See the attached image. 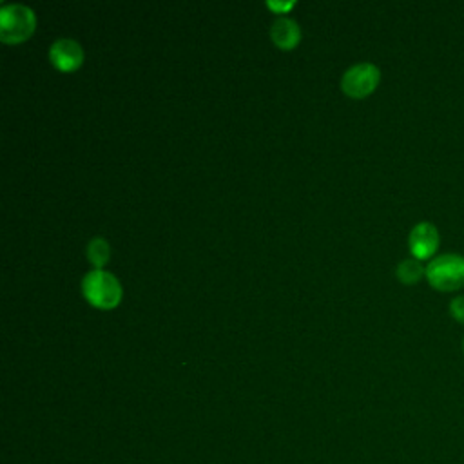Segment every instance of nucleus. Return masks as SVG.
<instances>
[{"label": "nucleus", "instance_id": "1", "mask_svg": "<svg viewBox=\"0 0 464 464\" xmlns=\"http://www.w3.org/2000/svg\"><path fill=\"white\" fill-rule=\"evenodd\" d=\"M426 281L437 292H455L464 286V256L457 252L439 254L426 265Z\"/></svg>", "mask_w": 464, "mask_h": 464}, {"label": "nucleus", "instance_id": "2", "mask_svg": "<svg viewBox=\"0 0 464 464\" xmlns=\"http://www.w3.org/2000/svg\"><path fill=\"white\" fill-rule=\"evenodd\" d=\"M82 292L85 299L96 308H112L121 299V285L111 272L94 268L82 279Z\"/></svg>", "mask_w": 464, "mask_h": 464}, {"label": "nucleus", "instance_id": "3", "mask_svg": "<svg viewBox=\"0 0 464 464\" xmlns=\"http://www.w3.org/2000/svg\"><path fill=\"white\" fill-rule=\"evenodd\" d=\"M34 11L25 4L0 5V38L5 44H20L34 31Z\"/></svg>", "mask_w": 464, "mask_h": 464}, {"label": "nucleus", "instance_id": "4", "mask_svg": "<svg viewBox=\"0 0 464 464\" xmlns=\"http://www.w3.org/2000/svg\"><path fill=\"white\" fill-rule=\"evenodd\" d=\"M381 80V71L372 62H359L348 67L341 78V87L344 94L352 98H364L377 87Z\"/></svg>", "mask_w": 464, "mask_h": 464}, {"label": "nucleus", "instance_id": "5", "mask_svg": "<svg viewBox=\"0 0 464 464\" xmlns=\"http://www.w3.org/2000/svg\"><path fill=\"white\" fill-rule=\"evenodd\" d=\"M440 245L439 228L431 221H419L408 234V246L413 257L424 261L433 259Z\"/></svg>", "mask_w": 464, "mask_h": 464}, {"label": "nucleus", "instance_id": "6", "mask_svg": "<svg viewBox=\"0 0 464 464\" xmlns=\"http://www.w3.org/2000/svg\"><path fill=\"white\" fill-rule=\"evenodd\" d=\"M49 60L58 71L69 72L82 65L83 49L72 38H58L49 47Z\"/></svg>", "mask_w": 464, "mask_h": 464}, {"label": "nucleus", "instance_id": "7", "mask_svg": "<svg viewBox=\"0 0 464 464\" xmlns=\"http://www.w3.org/2000/svg\"><path fill=\"white\" fill-rule=\"evenodd\" d=\"M270 38L281 49H292L301 38L297 22L290 16H277L270 25Z\"/></svg>", "mask_w": 464, "mask_h": 464}, {"label": "nucleus", "instance_id": "8", "mask_svg": "<svg viewBox=\"0 0 464 464\" xmlns=\"http://www.w3.org/2000/svg\"><path fill=\"white\" fill-rule=\"evenodd\" d=\"M426 274V266L422 265L420 259L417 257H406L402 261H399L397 268H395V276L401 283L404 285H415L419 283Z\"/></svg>", "mask_w": 464, "mask_h": 464}, {"label": "nucleus", "instance_id": "9", "mask_svg": "<svg viewBox=\"0 0 464 464\" xmlns=\"http://www.w3.org/2000/svg\"><path fill=\"white\" fill-rule=\"evenodd\" d=\"M85 254H87V259L92 263L94 268H102V266L107 263L109 256H111V248H109L107 239L102 237V236L92 237V239L87 243Z\"/></svg>", "mask_w": 464, "mask_h": 464}, {"label": "nucleus", "instance_id": "10", "mask_svg": "<svg viewBox=\"0 0 464 464\" xmlns=\"http://www.w3.org/2000/svg\"><path fill=\"white\" fill-rule=\"evenodd\" d=\"M450 315L457 323L464 324V295H457V297H453L450 301Z\"/></svg>", "mask_w": 464, "mask_h": 464}, {"label": "nucleus", "instance_id": "11", "mask_svg": "<svg viewBox=\"0 0 464 464\" xmlns=\"http://www.w3.org/2000/svg\"><path fill=\"white\" fill-rule=\"evenodd\" d=\"M294 0H286V2H279V0H268L266 2V5L272 9V11H276V13H285V11H288V9H292L294 7Z\"/></svg>", "mask_w": 464, "mask_h": 464}, {"label": "nucleus", "instance_id": "12", "mask_svg": "<svg viewBox=\"0 0 464 464\" xmlns=\"http://www.w3.org/2000/svg\"><path fill=\"white\" fill-rule=\"evenodd\" d=\"M462 352H464V337H462Z\"/></svg>", "mask_w": 464, "mask_h": 464}]
</instances>
